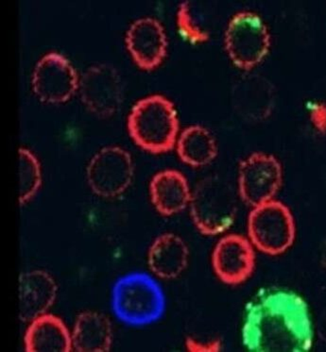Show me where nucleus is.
<instances>
[{"label":"nucleus","instance_id":"obj_1","mask_svg":"<svg viewBox=\"0 0 326 352\" xmlns=\"http://www.w3.org/2000/svg\"><path fill=\"white\" fill-rule=\"evenodd\" d=\"M314 336L308 304L294 291H262L245 310L241 340L248 351H309Z\"/></svg>","mask_w":326,"mask_h":352},{"label":"nucleus","instance_id":"obj_2","mask_svg":"<svg viewBox=\"0 0 326 352\" xmlns=\"http://www.w3.org/2000/svg\"><path fill=\"white\" fill-rule=\"evenodd\" d=\"M128 131L133 141L144 151L153 154L171 151L178 140L175 106L161 95L138 100L129 115Z\"/></svg>","mask_w":326,"mask_h":352},{"label":"nucleus","instance_id":"obj_3","mask_svg":"<svg viewBox=\"0 0 326 352\" xmlns=\"http://www.w3.org/2000/svg\"><path fill=\"white\" fill-rule=\"evenodd\" d=\"M166 307L165 293L157 280L144 272H131L116 280L112 309L126 325L143 327L157 322Z\"/></svg>","mask_w":326,"mask_h":352},{"label":"nucleus","instance_id":"obj_4","mask_svg":"<svg viewBox=\"0 0 326 352\" xmlns=\"http://www.w3.org/2000/svg\"><path fill=\"white\" fill-rule=\"evenodd\" d=\"M189 210L192 221L201 234L207 236L224 234L236 220V194L226 179L206 177L192 191Z\"/></svg>","mask_w":326,"mask_h":352},{"label":"nucleus","instance_id":"obj_5","mask_svg":"<svg viewBox=\"0 0 326 352\" xmlns=\"http://www.w3.org/2000/svg\"><path fill=\"white\" fill-rule=\"evenodd\" d=\"M247 228L248 238L255 249L270 256L287 252L296 237V224L292 211L276 199L252 207Z\"/></svg>","mask_w":326,"mask_h":352},{"label":"nucleus","instance_id":"obj_6","mask_svg":"<svg viewBox=\"0 0 326 352\" xmlns=\"http://www.w3.org/2000/svg\"><path fill=\"white\" fill-rule=\"evenodd\" d=\"M229 59L239 69H254L267 57L270 34L266 23L254 12H237L230 20L224 35Z\"/></svg>","mask_w":326,"mask_h":352},{"label":"nucleus","instance_id":"obj_7","mask_svg":"<svg viewBox=\"0 0 326 352\" xmlns=\"http://www.w3.org/2000/svg\"><path fill=\"white\" fill-rule=\"evenodd\" d=\"M282 184V164L272 154L254 152L240 162L239 194L249 206L255 207L274 199Z\"/></svg>","mask_w":326,"mask_h":352},{"label":"nucleus","instance_id":"obj_8","mask_svg":"<svg viewBox=\"0 0 326 352\" xmlns=\"http://www.w3.org/2000/svg\"><path fill=\"white\" fill-rule=\"evenodd\" d=\"M133 178V159L120 146L100 149L88 164V184L97 196L105 199L120 196L131 186Z\"/></svg>","mask_w":326,"mask_h":352},{"label":"nucleus","instance_id":"obj_9","mask_svg":"<svg viewBox=\"0 0 326 352\" xmlns=\"http://www.w3.org/2000/svg\"><path fill=\"white\" fill-rule=\"evenodd\" d=\"M79 90L83 105L98 118H107L115 115L123 102L120 76L108 63L88 68L80 80Z\"/></svg>","mask_w":326,"mask_h":352},{"label":"nucleus","instance_id":"obj_10","mask_svg":"<svg viewBox=\"0 0 326 352\" xmlns=\"http://www.w3.org/2000/svg\"><path fill=\"white\" fill-rule=\"evenodd\" d=\"M80 80L69 60L64 55L50 52L35 65L32 90L44 103L67 102L79 89Z\"/></svg>","mask_w":326,"mask_h":352},{"label":"nucleus","instance_id":"obj_11","mask_svg":"<svg viewBox=\"0 0 326 352\" xmlns=\"http://www.w3.org/2000/svg\"><path fill=\"white\" fill-rule=\"evenodd\" d=\"M255 248L249 238L228 234L217 243L212 254L215 274L225 285H239L249 280L255 268Z\"/></svg>","mask_w":326,"mask_h":352},{"label":"nucleus","instance_id":"obj_12","mask_svg":"<svg viewBox=\"0 0 326 352\" xmlns=\"http://www.w3.org/2000/svg\"><path fill=\"white\" fill-rule=\"evenodd\" d=\"M129 52L140 69L153 71L160 67L168 52V38L163 25L151 17L136 20L126 34Z\"/></svg>","mask_w":326,"mask_h":352},{"label":"nucleus","instance_id":"obj_13","mask_svg":"<svg viewBox=\"0 0 326 352\" xmlns=\"http://www.w3.org/2000/svg\"><path fill=\"white\" fill-rule=\"evenodd\" d=\"M232 103L241 118L259 122L269 118L275 103L274 86L261 76L241 78L232 91Z\"/></svg>","mask_w":326,"mask_h":352},{"label":"nucleus","instance_id":"obj_14","mask_svg":"<svg viewBox=\"0 0 326 352\" xmlns=\"http://www.w3.org/2000/svg\"><path fill=\"white\" fill-rule=\"evenodd\" d=\"M58 287L52 276L43 270L22 273L19 277V318L32 322L45 315L56 300Z\"/></svg>","mask_w":326,"mask_h":352},{"label":"nucleus","instance_id":"obj_15","mask_svg":"<svg viewBox=\"0 0 326 352\" xmlns=\"http://www.w3.org/2000/svg\"><path fill=\"white\" fill-rule=\"evenodd\" d=\"M191 190L188 179L181 172L166 169L154 175L150 184L151 202L164 217L183 212L189 206Z\"/></svg>","mask_w":326,"mask_h":352},{"label":"nucleus","instance_id":"obj_16","mask_svg":"<svg viewBox=\"0 0 326 352\" xmlns=\"http://www.w3.org/2000/svg\"><path fill=\"white\" fill-rule=\"evenodd\" d=\"M189 250L180 236L164 234L156 238L148 252L151 272L163 280H173L188 267Z\"/></svg>","mask_w":326,"mask_h":352},{"label":"nucleus","instance_id":"obj_17","mask_svg":"<svg viewBox=\"0 0 326 352\" xmlns=\"http://www.w3.org/2000/svg\"><path fill=\"white\" fill-rule=\"evenodd\" d=\"M27 352H69L73 349L72 333L62 319L45 314L32 322L25 334Z\"/></svg>","mask_w":326,"mask_h":352},{"label":"nucleus","instance_id":"obj_18","mask_svg":"<svg viewBox=\"0 0 326 352\" xmlns=\"http://www.w3.org/2000/svg\"><path fill=\"white\" fill-rule=\"evenodd\" d=\"M72 339L76 351H109L113 342L112 324L103 314L83 311L76 318Z\"/></svg>","mask_w":326,"mask_h":352},{"label":"nucleus","instance_id":"obj_19","mask_svg":"<svg viewBox=\"0 0 326 352\" xmlns=\"http://www.w3.org/2000/svg\"><path fill=\"white\" fill-rule=\"evenodd\" d=\"M176 148L181 161L196 168L211 164L217 155V144L213 134L199 125L184 129L177 140Z\"/></svg>","mask_w":326,"mask_h":352},{"label":"nucleus","instance_id":"obj_20","mask_svg":"<svg viewBox=\"0 0 326 352\" xmlns=\"http://www.w3.org/2000/svg\"><path fill=\"white\" fill-rule=\"evenodd\" d=\"M19 204H28L39 191L42 184L41 166L32 151L19 148Z\"/></svg>","mask_w":326,"mask_h":352},{"label":"nucleus","instance_id":"obj_21","mask_svg":"<svg viewBox=\"0 0 326 352\" xmlns=\"http://www.w3.org/2000/svg\"><path fill=\"white\" fill-rule=\"evenodd\" d=\"M176 24L181 36L192 45L204 44L210 38V32L203 26L191 2H183L179 6Z\"/></svg>","mask_w":326,"mask_h":352},{"label":"nucleus","instance_id":"obj_22","mask_svg":"<svg viewBox=\"0 0 326 352\" xmlns=\"http://www.w3.org/2000/svg\"><path fill=\"white\" fill-rule=\"evenodd\" d=\"M186 348L191 352H217L221 351L222 344L221 340H199V339L188 338L186 340Z\"/></svg>","mask_w":326,"mask_h":352},{"label":"nucleus","instance_id":"obj_23","mask_svg":"<svg viewBox=\"0 0 326 352\" xmlns=\"http://www.w3.org/2000/svg\"><path fill=\"white\" fill-rule=\"evenodd\" d=\"M310 120L316 130L320 133H326V104L316 103L310 109Z\"/></svg>","mask_w":326,"mask_h":352}]
</instances>
